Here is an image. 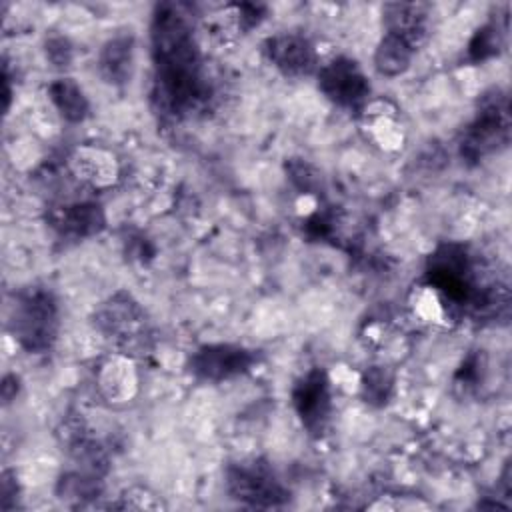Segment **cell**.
Wrapping results in <instances>:
<instances>
[{
  "label": "cell",
  "instance_id": "obj_1",
  "mask_svg": "<svg viewBox=\"0 0 512 512\" xmlns=\"http://www.w3.org/2000/svg\"><path fill=\"white\" fill-rule=\"evenodd\" d=\"M154 58V100L168 116H184L206 98L200 52L184 4H158L150 26Z\"/></svg>",
  "mask_w": 512,
  "mask_h": 512
},
{
  "label": "cell",
  "instance_id": "obj_2",
  "mask_svg": "<svg viewBox=\"0 0 512 512\" xmlns=\"http://www.w3.org/2000/svg\"><path fill=\"white\" fill-rule=\"evenodd\" d=\"M12 330L28 352H44L58 330V308L48 290L28 288L12 306Z\"/></svg>",
  "mask_w": 512,
  "mask_h": 512
},
{
  "label": "cell",
  "instance_id": "obj_3",
  "mask_svg": "<svg viewBox=\"0 0 512 512\" xmlns=\"http://www.w3.org/2000/svg\"><path fill=\"white\" fill-rule=\"evenodd\" d=\"M510 112L508 96L500 88H492L480 100L474 120L468 124L460 150L468 160H478L486 154L498 152L508 144Z\"/></svg>",
  "mask_w": 512,
  "mask_h": 512
},
{
  "label": "cell",
  "instance_id": "obj_4",
  "mask_svg": "<svg viewBox=\"0 0 512 512\" xmlns=\"http://www.w3.org/2000/svg\"><path fill=\"white\" fill-rule=\"evenodd\" d=\"M318 88L340 108H362L370 94L364 70L348 56H336L318 70Z\"/></svg>",
  "mask_w": 512,
  "mask_h": 512
},
{
  "label": "cell",
  "instance_id": "obj_5",
  "mask_svg": "<svg viewBox=\"0 0 512 512\" xmlns=\"http://www.w3.org/2000/svg\"><path fill=\"white\" fill-rule=\"evenodd\" d=\"M226 488L232 498L258 508H274L288 498L272 470L260 462L230 466L226 472Z\"/></svg>",
  "mask_w": 512,
  "mask_h": 512
},
{
  "label": "cell",
  "instance_id": "obj_6",
  "mask_svg": "<svg viewBox=\"0 0 512 512\" xmlns=\"http://www.w3.org/2000/svg\"><path fill=\"white\" fill-rule=\"evenodd\" d=\"M254 364V354L234 344H206L190 358V370L196 378L220 382L244 374Z\"/></svg>",
  "mask_w": 512,
  "mask_h": 512
},
{
  "label": "cell",
  "instance_id": "obj_7",
  "mask_svg": "<svg viewBox=\"0 0 512 512\" xmlns=\"http://www.w3.org/2000/svg\"><path fill=\"white\" fill-rule=\"evenodd\" d=\"M292 404L308 432L312 434L322 432L330 418V408H332L328 376L322 370L306 372L294 384Z\"/></svg>",
  "mask_w": 512,
  "mask_h": 512
},
{
  "label": "cell",
  "instance_id": "obj_8",
  "mask_svg": "<svg viewBox=\"0 0 512 512\" xmlns=\"http://www.w3.org/2000/svg\"><path fill=\"white\" fill-rule=\"evenodd\" d=\"M268 62L284 76H308L316 68V52L312 42L296 32L274 34L262 44Z\"/></svg>",
  "mask_w": 512,
  "mask_h": 512
},
{
  "label": "cell",
  "instance_id": "obj_9",
  "mask_svg": "<svg viewBox=\"0 0 512 512\" xmlns=\"http://www.w3.org/2000/svg\"><path fill=\"white\" fill-rule=\"evenodd\" d=\"M360 128L364 136L380 150H400L406 132L400 120V110L390 100H370L360 108Z\"/></svg>",
  "mask_w": 512,
  "mask_h": 512
},
{
  "label": "cell",
  "instance_id": "obj_10",
  "mask_svg": "<svg viewBox=\"0 0 512 512\" xmlns=\"http://www.w3.org/2000/svg\"><path fill=\"white\" fill-rule=\"evenodd\" d=\"M98 326L124 346H134L146 334L144 312L128 294H116L100 308Z\"/></svg>",
  "mask_w": 512,
  "mask_h": 512
},
{
  "label": "cell",
  "instance_id": "obj_11",
  "mask_svg": "<svg viewBox=\"0 0 512 512\" xmlns=\"http://www.w3.org/2000/svg\"><path fill=\"white\" fill-rule=\"evenodd\" d=\"M100 396L110 404H128L136 398L140 388L136 362L128 354L108 356L96 374Z\"/></svg>",
  "mask_w": 512,
  "mask_h": 512
},
{
  "label": "cell",
  "instance_id": "obj_12",
  "mask_svg": "<svg viewBox=\"0 0 512 512\" xmlns=\"http://www.w3.org/2000/svg\"><path fill=\"white\" fill-rule=\"evenodd\" d=\"M70 172L92 188H110L120 178L118 158L96 144H84L72 150L68 156Z\"/></svg>",
  "mask_w": 512,
  "mask_h": 512
},
{
  "label": "cell",
  "instance_id": "obj_13",
  "mask_svg": "<svg viewBox=\"0 0 512 512\" xmlns=\"http://www.w3.org/2000/svg\"><path fill=\"white\" fill-rule=\"evenodd\" d=\"M428 8L418 2H390L382 8V20L386 34L402 40L414 52L428 38Z\"/></svg>",
  "mask_w": 512,
  "mask_h": 512
},
{
  "label": "cell",
  "instance_id": "obj_14",
  "mask_svg": "<svg viewBox=\"0 0 512 512\" xmlns=\"http://www.w3.org/2000/svg\"><path fill=\"white\" fill-rule=\"evenodd\" d=\"M134 68V38L120 34L110 38L98 54V70L102 78L114 86L130 80Z\"/></svg>",
  "mask_w": 512,
  "mask_h": 512
},
{
  "label": "cell",
  "instance_id": "obj_15",
  "mask_svg": "<svg viewBox=\"0 0 512 512\" xmlns=\"http://www.w3.org/2000/svg\"><path fill=\"white\" fill-rule=\"evenodd\" d=\"M52 226L62 234L84 238L100 232L104 228V212L94 202H80L56 208L52 212Z\"/></svg>",
  "mask_w": 512,
  "mask_h": 512
},
{
  "label": "cell",
  "instance_id": "obj_16",
  "mask_svg": "<svg viewBox=\"0 0 512 512\" xmlns=\"http://www.w3.org/2000/svg\"><path fill=\"white\" fill-rule=\"evenodd\" d=\"M48 98L60 116L68 122H82L90 112L88 98L72 78H56L50 82Z\"/></svg>",
  "mask_w": 512,
  "mask_h": 512
},
{
  "label": "cell",
  "instance_id": "obj_17",
  "mask_svg": "<svg viewBox=\"0 0 512 512\" xmlns=\"http://www.w3.org/2000/svg\"><path fill=\"white\" fill-rule=\"evenodd\" d=\"M414 50L402 40L384 34L374 50V68L380 76L396 78L410 68Z\"/></svg>",
  "mask_w": 512,
  "mask_h": 512
},
{
  "label": "cell",
  "instance_id": "obj_18",
  "mask_svg": "<svg viewBox=\"0 0 512 512\" xmlns=\"http://www.w3.org/2000/svg\"><path fill=\"white\" fill-rule=\"evenodd\" d=\"M502 48H504V34L496 24H486L470 40L468 54H470V60L484 62L488 58L498 56Z\"/></svg>",
  "mask_w": 512,
  "mask_h": 512
},
{
  "label": "cell",
  "instance_id": "obj_19",
  "mask_svg": "<svg viewBox=\"0 0 512 512\" xmlns=\"http://www.w3.org/2000/svg\"><path fill=\"white\" fill-rule=\"evenodd\" d=\"M118 508L122 510H164L166 502L144 486H132L122 492Z\"/></svg>",
  "mask_w": 512,
  "mask_h": 512
},
{
  "label": "cell",
  "instance_id": "obj_20",
  "mask_svg": "<svg viewBox=\"0 0 512 512\" xmlns=\"http://www.w3.org/2000/svg\"><path fill=\"white\" fill-rule=\"evenodd\" d=\"M360 386L366 396V402H386L392 388V378L384 368H370L364 374Z\"/></svg>",
  "mask_w": 512,
  "mask_h": 512
},
{
  "label": "cell",
  "instance_id": "obj_21",
  "mask_svg": "<svg viewBox=\"0 0 512 512\" xmlns=\"http://www.w3.org/2000/svg\"><path fill=\"white\" fill-rule=\"evenodd\" d=\"M44 50H46V58L58 68H64L72 62V44L64 36L48 38Z\"/></svg>",
  "mask_w": 512,
  "mask_h": 512
},
{
  "label": "cell",
  "instance_id": "obj_22",
  "mask_svg": "<svg viewBox=\"0 0 512 512\" xmlns=\"http://www.w3.org/2000/svg\"><path fill=\"white\" fill-rule=\"evenodd\" d=\"M288 172H290V180L302 190V192H312L318 184V174L314 172V168L302 160H292L288 164Z\"/></svg>",
  "mask_w": 512,
  "mask_h": 512
}]
</instances>
